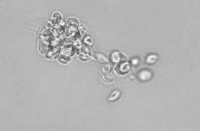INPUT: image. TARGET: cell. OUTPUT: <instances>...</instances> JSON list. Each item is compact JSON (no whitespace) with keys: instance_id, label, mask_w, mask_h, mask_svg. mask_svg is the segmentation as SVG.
I'll use <instances>...</instances> for the list:
<instances>
[{"instance_id":"6da1fadb","label":"cell","mask_w":200,"mask_h":131,"mask_svg":"<svg viewBox=\"0 0 200 131\" xmlns=\"http://www.w3.org/2000/svg\"><path fill=\"white\" fill-rule=\"evenodd\" d=\"M110 59L112 63L118 64V63L126 62L128 60V57L123 53H121L120 51H115L111 54Z\"/></svg>"},{"instance_id":"7a4b0ae2","label":"cell","mask_w":200,"mask_h":131,"mask_svg":"<svg viewBox=\"0 0 200 131\" xmlns=\"http://www.w3.org/2000/svg\"><path fill=\"white\" fill-rule=\"evenodd\" d=\"M65 34L68 35L69 38L74 41L78 40L81 37V34L78 28H74V27H65Z\"/></svg>"},{"instance_id":"3957f363","label":"cell","mask_w":200,"mask_h":131,"mask_svg":"<svg viewBox=\"0 0 200 131\" xmlns=\"http://www.w3.org/2000/svg\"><path fill=\"white\" fill-rule=\"evenodd\" d=\"M130 69L131 66L128 61L118 63V64H116V67H115V70L120 75H125L128 74L130 72Z\"/></svg>"},{"instance_id":"277c9868","label":"cell","mask_w":200,"mask_h":131,"mask_svg":"<svg viewBox=\"0 0 200 131\" xmlns=\"http://www.w3.org/2000/svg\"><path fill=\"white\" fill-rule=\"evenodd\" d=\"M61 51V47H51L47 51L45 57L49 59H54L57 58L59 55L60 54Z\"/></svg>"},{"instance_id":"5b68a950","label":"cell","mask_w":200,"mask_h":131,"mask_svg":"<svg viewBox=\"0 0 200 131\" xmlns=\"http://www.w3.org/2000/svg\"><path fill=\"white\" fill-rule=\"evenodd\" d=\"M50 49V43L44 39H41L39 41V51L41 54L45 55Z\"/></svg>"},{"instance_id":"8992f818","label":"cell","mask_w":200,"mask_h":131,"mask_svg":"<svg viewBox=\"0 0 200 131\" xmlns=\"http://www.w3.org/2000/svg\"><path fill=\"white\" fill-rule=\"evenodd\" d=\"M152 73L150 70H142L139 74H138V78L142 81H147L151 78Z\"/></svg>"},{"instance_id":"52a82bcc","label":"cell","mask_w":200,"mask_h":131,"mask_svg":"<svg viewBox=\"0 0 200 131\" xmlns=\"http://www.w3.org/2000/svg\"><path fill=\"white\" fill-rule=\"evenodd\" d=\"M72 46H73V48H74L75 53L80 54L81 53L84 52L85 45L82 44V42L80 41V39L74 41V43H73Z\"/></svg>"},{"instance_id":"ba28073f","label":"cell","mask_w":200,"mask_h":131,"mask_svg":"<svg viewBox=\"0 0 200 131\" xmlns=\"http://www.w3.org/2000/svg\"><path fill=\"white\" fill-rule=\"evenodd\" d=\"M75 51L73 48V46L70 47H62L61 48L60 54L66 55L68 57H72L74 55Z\"/></svg>"},{"instance_id":"9c48e42d","label":"cell","mask_w":200,"mask_h":131,"mask_svg":"<svg viewBox=\"0 0 200 131\" xmlns=\"http://www.w3.org/2000/svg\"><path fill=\"white\" fill-rule=\"evenodd\" d=\"M42 36L43 38L45 39L47 41H48L49 43H51L55 37V35L53 34V33L52 32V31L49 30V29H45V30L43 31Z\"/></svg>"},{"instance_id":"30bf717a","label":"cell","mask_w":200,"mask_h":131,"mask_svg":"<svg viewBox=\"0 0 200 131\" xmlns=\"http://www.w3.org/2000/svg\"><path fill=\"white\" fill-rule=\"evenodd\" d=\"M63 39H64V37H62L61 36L55 37L54 39L50 43V48L51 47H57L62 46Z\"/></svg>"},{"instance_id":"8fae6325","label":"cell","mask_w":200,"mask_h":131,"mask_svg":"<svg viewBox=\"0 0 200 131\" xmlns=\"http://www.w3.org/2000/svg\"><path fill=\"white\" fill-rule=\"evenodd\" d=\"M52 32L55 35V36H61L65 33V28L61 26L59 24L55 25L52 29Z\"/></svg>"},{"instance_id":"7c38bea8","label":"cell","mask_w":200,"mask_h":131,"mask_svg":"<svg viewBox=\"0 0 200 131\" xmlns=\"http://www.w3.org/2000/svg\"><path fill=\"white\" fill-rule=\"evenodd\" d=\"M67 24L68 25L69 27L78 29L79 26H80V21L76 17H70L68 19Z\"/></svg>"},{"instance_id":"4fadbf2b","label":"cell","mask_w":200,"mask_h":131,"mask_svg":"<svg viewBox=\"0 0 200 131\" xmlns=\"http://www.w3.org/2000/svg\"><path fill=\"white\" fill-rule=\"evenodd\" d=\"M95 59H96L97 61H99V62L101 63H108L109 62V59L108 57H107L104 54H103L102 53H96L94 55Z\"/></svg>"},{"instance_id":"5bb4252c","label":"cell","mask_w":200,"mask_h":131,"mask_svg":"<svg viewBox=\"0 0 200 131\" xmlns=\"http://www.w3.org/2000/svg\"><path fill=\"white\" fill-rule=\"evenodd\" d=\"M158 59H159V57H158L157 55L150 54L148 55V57H146V63H149V64H153V63H155L158 60Z\"/></svg>"},{"instance_id":"9a60e30c","label":"cell","mask_w":200,"mask_h":131,"mask_svg":"<svg viewBox=\"0 0 200 131\" xmlns=\"http://www.w3.org/2000/svg\"><path fill=\"white\" fill-rule=\"evenodd\" d=\"M78 59H80V61H90L91 59H92V56L91 55H90V53L82 52L78 55Z\"/></svg>"},{"instance_id":"2e32d148","label":"cell","mask_w":200,"mask_h":131,"mask_svg":"<svg viewBox=\"0 0 200 131\" xmlns=\"http://www.w3.org/2000/svg\"><path fill=\"white\" fill-rule=\"evenodd\" d=\"M120 95H121V92L120 90H114L112 92V94H110V96H109L108 100L112 101H112H115V100H118V99L119 98V97L120 96Z\"/></svg>"},{"instance_id":"e0dca14e","label":"cell","mask_w":200,"mask_h":131,"mask_svg":"<svg viewBox=\"0 0 200 131\" xmlns=\"http://www.w3.org/2000/svg\"><path fill=\"white\" fill-rule=\"evenodd\" d=\"M61 19H62V17H61V15L60 13L59 12H55L53 14L52 22L53 23V24L58 25L59 24V23L61 22Z\"/></svg>"},{"instance_id":"ac0fdd59","label":"cell","mask_w":200,"mask_h":131,"mask_svg":"<svg viewBox=\"0 0 200 131\" xmlns=\"http://www.w3.org/2000/svg\"><path fill=\"white\" fill-rule=\"evenodd\" d=\"M102 81L105 83H108V84H110V83H112L114 82V78L113 75L110 74H104L102 76Z\"/></svg>"},{"instance_id":"d6986e66","label":"cell","mask_w":200,"mask_h":131,"mask_svg":"<svg viewBox=\"0 0 200 131\" xmlns=\"http://www.w3.org/2000/svg\"><path fill=\"white\" fill-rule=\"evenodd\" d=\"M57 60H58L59 62L65 64V63H68V62H70L71 61V57H68V56H66V55L59 54V56L57 57Z\"/></svg>"},{"instance_id":"ffe728a7","label":"cell","mask_w":200,"mask_h":131,"mask_svg":"<svg viewBox=\"0 0 200 131\" xmlns=\"http://www.w3.org/2000/svg\"><path fill=\"white\" fill-rule=\"evenodd\" d=\"M83 42H84V45H86V46L92 47L93 46V45H94V39H93L92 37L88 35V36L84 37V39H83Z\"/></svg>"},{"instance_id":"44dd1931","label":"cell","mask_w":200,"mask_h":131,"mask_svg":"<svg viewBox=\"0 0 200 131\" xmlns=\"http://www.w3.org/2000/svg\"><path fill=\"white\" fill-rule=\"evenodd\" d=\"M73 41L72 39L68 38V37H64V39H63V47H70L72 46L73 45Z\"/></svg>"},{"instance_id":"7402d4cb","label":"cell","mask_w":200,"mask_h":131,"mask_svg":"<svg viewBox=\"0 0 200 131\" xmlns=\"http://www.w3.org/2000/svg\"><path fill=\"white\" fill-rule=\"evenodd\" d=\"M111 70H112V67L110 64H107L106 66H104L102 68V73L104 74H109Z\"/></svg>"},{"instance_id":"603a6c76","label":"cell","mask_w":200,"mask_h":131,"mask_svg":"<svg viewBox=\"0 0 200 131\" xmlns=\"http://www.w3.org/2000/svg\"><path fill=\"white\" fill-rule=\"evenodd\" d=\"M78 29H79V31H80L81 35H85L86 33L87 28H86V27L85 26V25H80V26H79V27H78Z\"/></svg>"},{"instance_id":"cb8c5ba5","label":"cell","mask_w":200,"mask_h":131,"mask_svg":"<svg viewBox=\"0 0 200 131\" xmlns=\"http://www.w3.org/2000/svg\"><path fill=\"white\" fill-rule=\"evenodd\" d=\"M54 27V24H53V22H51V21H47L46 23V25H45V28L47 29H49V30H52V29Z\"/></svg>"},{"instance_id":"d4e9b609","label":"cell","mask_w":200,"mask_h":131,"mask_svg":"<svg viewBox=\"0 0 200 131\" xmlns=\"http://www.w3.org/2000/svg\"><path fill=\"white\" fill-rule=\"evenodd\" d=\"M132 63L134 66L138 65V63H139V59H138V58H134V59H132Z\"/></svg>"},{"instance_id":"484cf974","label":"cell","mask_w":200,"mask_h":131,"mask_svg":"<svg viewBox=\"0 0 200 131\" xmlns=\"http://www.w3.org/2000/svg\"><path fill=\"white\" fill-rule=\"evenodd\" d=\"M59 25H60L61 26H62L63 27H65V25H66V23H65V21H63H63L61 20V22L59 23Z\"/></svg>"},{"instance_id":"4316f807","label":"cell","mask_w":200,"mask_h":131,"mask_svg":"<svg viewBox=\"0 0 200 131\" xmlns=\"http://www.w3.org/2000/svg\"><path fill=\"white\" fill-rule=\"evenodd\" d=\"M134 76H130V80H134Z\"/></svg>"}]
</instances>
